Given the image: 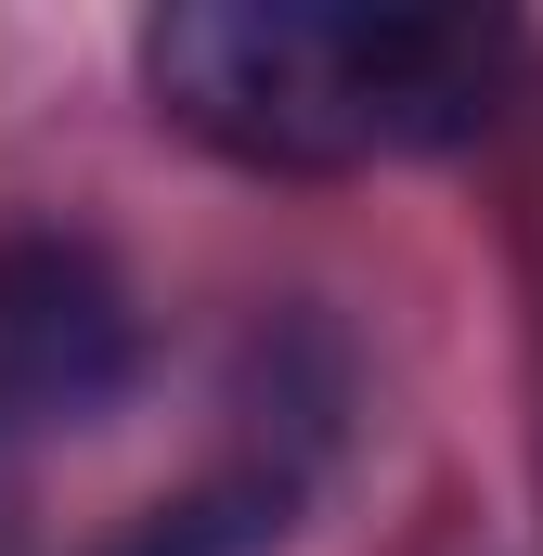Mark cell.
Instances as JSON below:
<instances>
[{
	"label": "cell",
	"mask_w": 543,
	"mask_h": 556,
	"mask_svg": "<svg viewBox=\"0 0 543 556\" xmlns=\"http://www.w3.org/2000/svg\"><path fill=\"white\" fill-rule=\"evenodd\" d=\"M518 39L492 13H363V0H168L142 13L155 117L272 181H350L466 142L505 104Z\"/></svg>",
	"instance_id": "1"
},
{
	"label": "cell",
	"mask_w": 543,
	"mask_h": 556,
	"mask_svg": "<svg viewBox=\"0 0 543 556\" xmlns=\"http://www.w3.org/2000/svg\"><path fill=\"white\" fill-rule=\"evenodd\" d=\"M142 363L130 285L78 233H0V389L39 415H104Z\"/></svg>",
	"instance_id": "2"
},
{
	"label": "cell",
	"mask_w": 543,
	"mask_h": 556,
	"mask_svg": "<svg viewBox=\"0 0 543 556\" xmlns=\"http://www.w3.org/2000/svg\"><path fill=\"white\" fill-rule=\"evenodd\" d=\"M220 544H233V518H220V505H155L117 556H220Z\"/></svg>",
	"instance_id": "3"
}]
</instances>
